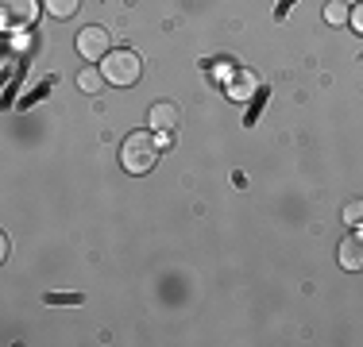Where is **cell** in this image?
<instances>
[{"label":"cell","mask_w":363,"mask_h":347,"mask_svg":"<svg viewBox=\"0 0 363 347\" xmlns=\"http://www.w3.org/2000/svg\"><path fill=\"white\" fill-rule=\"evenodd\" d=\"M120 162L128 174H147L159 162V139L151 135V127H140L120 143Z\"/></svg>","instance_id":"cell-1"},{"label":"cell","mask_w":363,"mask_h":347,"mask_svg":"<svg viewBox=\"0 0 363 347\" xmlns=\"http://www.w3.org/2000/svg\"><path fill=\"white\" fill-rule=\"evenodd\" d=\"M101 74L108 85H135L143 74V62L135 50H108L105 62H101Z\"/></svg>","instance_id":"cell-2"},{"label":"cell","mask_w":363,"mask_h":347,"mask_svg":"<svg viewBox=\"0 0 363 347\" xmlns=\"http://www.w3.org/2000/svg\"><path fill=\"white\" fill-rule=\"evenodd\" d=\"M108 50H112V35H108L105 28L89 23V28L77 31V55H82L85 62H105Z\"/></svg>","instance_id":"cell-3"},{"label":"cell","mask_w":363,"mask_h":347,"mask_svg":"<svg viewBox=\"0 0 363 347\" xmlns=\"http://www.w3.org/2000/svg\"><path fill=\"white\" fill-rule=\"evenodd\" d=\"M178 124H182V108L174 101H159L147 108V127L151 132H174Z\"/></svg>","instance_id":"cell-4"},{"label":"cell","mask_w":363,"mask_h":347,"mask_svg":"<svg viewBox=\"0 0 363 347\" xmlns=\"http://www.w3.org/2000/svg\"><path fill=\"white\" fill-rule=\"evenodd\" d=\"M0 12H4V28H28L39 16L35 0H0Z\"/></svg>","instance_id":"cell-5"},{"label":"cell","mask_w":363,"mask_h":347,"mask_svg":"<svg viewBox=\"0 0 363 347\" xmlns=\"http://www.w3.org/2000/svg\"><path fill=\"white\" fill-rule=\"evenodd\" d=\"M340 266L344 271H363V232L340 243Z\"/></svg>","instance_id":"cell-6"},{"label":"cell","mask_w":363,"mask_h":347,"mask_svg":"<svg viewBox=\"0 0 363 347\" xmlns=\"http://www.w3.org/2000/svg\"><path fill=\"white\" fill-rule=\"evenodd\" d=\"M255 89H259V77L252 74V69H240V74H236V81L228 85V97H232V101H247Z\"/></svg>","instance_id":"cell-7"},{"label":"cell","mask_w":363,"mask_h":347,"mask_svg":"<svg viewBox=\"0 0 363 347\" xmlns=\"http://www.w3.org/2000/svg\"><path fill=\"white\" fill-rule=\"evenodd\" d=\"M101 85H105V74H101V69L85 66L82 74H77V89H82V93H101Z\"/></svg>","instance_id":"cell-8"},{"label":"cell","mask_w":363,"mask_h":347,"mask_svg":"<svg viewBox=\"0 0 363 347\" xmlns=\"http://www.w3.org/2000/svg\"><path fill=\"white\" fill-rule=\"evenodd\" d=\"M325 20H328V23H348V20H352L348 0H328V4H325Z\"/></svg>","instance_id":"cell-9"},{"label":"cell","mask_w":363,"mask_h":347,"mask_svg":"<svg viewBox=\"0 0 363 347\" xmlns=\"http://www.w3.org/2000/svg\"><path fill=\"white\" fill-rule=\"evenodd\" d=\"M77 4H82V0H47V12L55 16V20H70L77 12Z\"/></svg>","instance_id":"cell-10"},{"label":"cell","mask_w":363,"mask_h":347,"mask_svg":"<svg viewBox=\"0 0 363 347\" xmlns=\"http://www.w3.org/2000/svg\"><path fill=\"white\" fill-rule=\"evenodd\" d=\"M344 220H348V224H363V201H348V205H344Z\"/></svg>","instance_id":"cell-11"},{"label":"cell","mask_w":363,"mask_h":347,"mask_svg":"<svg viewBox=\"0 0 363 347\" xmlns=\"http://www.w3.org/2000/svg\"><path fill=\"white\" fill-rule=\"evenodd\" d=\"M348 23H352V28H356V31L363 35V0H359L356 8H352V20H348Z\"/></svg>","instance_id":"cell-12"},{"label":"cell","mask_w":363,"mask_h":347,"mask_svg":"<svg viewBox=\"0 0 363 347\" xmlns=\"http://www.w3.org/2000/svg\"><path fill=\"white\" fill-rule=\"evenodd\" d=\"M348 4H359V0H348Z\"/></svg>","instance_id":"cell-13"}]
</instances>
